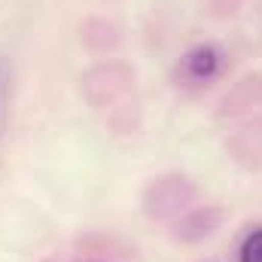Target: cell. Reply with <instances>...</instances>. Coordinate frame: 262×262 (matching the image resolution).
I'll list each match as a JSON object with an SVG mask.
<instances>
[{"instance_id": "obj_1", "label": "cell", "mask_w": 262, "mask_h": 262, "mask_svg": "<svg viewBox=\"0 0 262 262\" xmlns=\"http://www.w3.org/2000/svg\"><path fill=\"white\" fill-rule=\"evenodd\" d=\"M79 89L98 122L113 137H134L143 128V95L131 64L104 58L79 76Z\"/></svg>"}, {"instance_id": "obj_2", "label": "cell", "mask_w": 262, "mask_h": 262, "mask_svg": "<svg viewBox=\"0 0 262 262\" xmlns=\"http://www.w3.org/2000/svg\"><path fill=\"white\" fill-rule=\"evenodd\" d=\"M195 201L198 189L186 174H159L140 192L143 213L149 220H159V223H174L180 213L195 207Z\"/></svg>"}, {"instance_id": "obj_3", "label": "cell", "mask_w": 262, "mask_h": 262, "mask_svg": "<svg viewBox=\"0 0 262 262\" xmlns=\"http://www.w3.org/2000/svg\"><path fill=\"white\" fill-rule=\"evenodd\" d=\"M226 64V55L213 46V43H201L192 46L174 67V82L183 89V92H198L204 85H210Z\"/></svg>"}, {"instance_id": "obj_4", "label": "cell", "mask_w": 262, "mask_h": 262, "mask_svg": "<svg viewBox=\"0 0 262 262\" xmlns=\"http://www.w3.org/2000/svg\"><path fill=\"white\" fill-rule=\"evenodd\" d=\"M226 152L229 159L244 171H262V113L238 122L226 134Z\"/></svg>"}, {"instance_id": "obj_5", "label": "cell", "mask_w": 262, "mask_h": 262, "mask_svg": "<svg viewBox=\"0 0 262 262\" xmlns=\"http://www.w3.org/2000/svg\"><path fill=\"white\" fill-rule=\"evenodd\" d=\"M262 107V73H244L238 82H232V89L220 98L216 104V116L220 119H238L253 113Z\"/></svg>"}, {"instance_id": "obj_6", "label": "cell", "mask_w": 262, "mask_h": 262, "mask_svg": "<svg viewBox=\"0 0 262 262\" xmlns=\"http://www.w3.org/2000/svg\"><path fill=\"white\" fill-rule=\"evenodd\" d=\"M220 220H223L220 207H213V204H198V207H189L186 213H180V216L171 223V235H174V241H180V244H198V241L210 238V235L220 229Z\"/></svg>"}, {"instance_id": "obj_7", "label": "cell", "mask_w": 262, "mask_h": 262, "mask_svg": "<svg viewBox=\"0 0 262 262\" xmlns=\"http://www.w3.org/2000/svg\"><path fill=\"white\" fill-rule=\"evenodd\" d=\"M79 40L89 52L95 55H110L119 43H122V31L116 21L110 18H85L79 25Z\"/></svg>"}, {"instance_id": "obj_8", "label": "cell", "mask_w": 262, "mask_h": 262, "mask_svg": "<svg viewBox=\"0 0 262 262\" xmlns=\"http://www.w3.org/2000/svg\"><path fill=\"white\" fill-rule=\"evenodd\" d=\"M244 6L247 0H207V15L216 21H226V18H235Z\"/></svg>"}, {"instance_id": "obj_9", "label": "cell", "mask_w": 262, "mask_h": 262, "mask_svg": "<svg viewBox=\"0 0 262 262\" xmlns=\"http://www.w3.org/2000/svg\"><path fill=\"white\" fill-rule=\"evenodd\" d=\"M238 259L241 262H262V226L244 235L241 250H238Z\"/></svg>"}]
</instances>
